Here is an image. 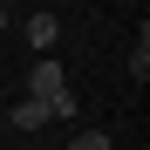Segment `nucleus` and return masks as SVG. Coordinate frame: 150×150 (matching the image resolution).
Wrapping results in <instances>:
<instances>
[{
    "label": "nucleus",
    "mask_w": 150,
    "mask_h": 150,
    "mask_svg": "<svg viewBox=\"0 0 150 150\" xmlns=\"http://www.w3.org/2000/svg\"><path fill=\"white\" fill-rule=\"evenodd\" d=\"M62 89H68V75H62V62H55V55H41V62L28 68V96H41V103H55Z\"/></svg>",
    "instance_id": "f257e3e1"
},
{
    "label": "nucleus",
    "mask_w": 150,
    "mask_h": 150,
    "mask_svg": "<svg viewBox=\"0 0 150 150\" xmlns=\"http://www.w3.org/2000/svg\"><path fill=\"white\" fill-rule=\"evenodd\" d=\"M41 123H55V116H48V103H41V96H21V103L7 109V130H41Z\"/></svg>",
    "instance_id": "f03ea898"
},
{
    "label": "nucleus",
    "mask_w": 150,
    "mask_h": 150,
    "mask_svg": "<svg viewBox=\"0 0 150 150\" xmlns=\"http://www.w3.org/2000/svg\"><path fill=\"white\" fill-rule=\"evenodd\" d=\"M55 41H62V21L48 14V7H41V14H28V48H34V55H48Z\"/></svg>",
    "instance_id": "7ed1b4c3"
},
{
    "label": "nucleus",
    "mask_w": 150,
    "mask_h": 150,
    "mask_svg": "<svg viewBox=\"0 0 150 150\" xmlns=\"http://www.w3.org/2000/svg\"><path fill=\"white\" fill-rule=\"evenodd\" d=\"M130 75H137V82L150 75V34H137V48H130Z\"/></svg>",
    "instance_id": "20e7f679"
},
{
    "label": "nucleus",
    "mask_w": 150,
    "mask_h": 150,
    "mask_svg": "<svg viewBox=\"0 0 150 150\" xmlns=\"http://www.w3.org/2000/svg\"><path fill=\"white\" fill-rule=\"evenodd\" d=\"M68 150H116V143H109V137H103V130H82V137H75V143H68Z\"/></svg>",
    "instance_id": "39448f33"
},
{
    "label": "nucleus",
    "mask_w": 150,
    "mask_h": 150,
    "mask_svg": "<svg viewBox=\"0 0 150 150\" xmlns=\"http://www.w3.org/2000/svg\"><path fill=\"white\" fill-rule=\"evenodd\" d=\"M7 21H14V14H7V0H0V34H7Z\"/></svg>",
    "instance_id": "423d86ee"
},
{
    "label": "nucleus",
    "mask_w": 150,
    "mask_h": 150,
    "mask_svg": "<svg viewBox=\"0 0 150 150\" xmlns=\"http://www.w3.org/2000/svg\"><path fill=\"white\" fill-rule=\"evenodd\" d=\"M0 137H7V109H0Z\"/></svg>",
    "instance_id": "0eeeda50"
}]
</instances>
